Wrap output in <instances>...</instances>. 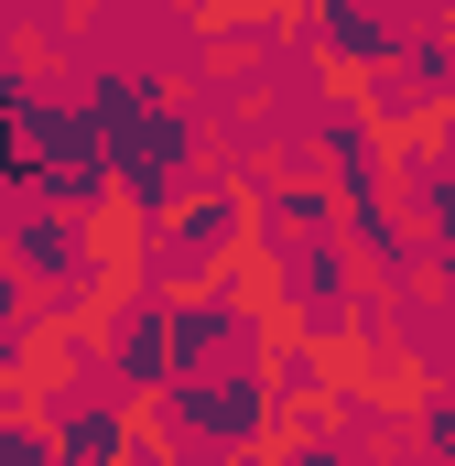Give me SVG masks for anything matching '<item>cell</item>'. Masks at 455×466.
I'll return each mask as SVG.
<instances>
[{
  "label": "cell",
  "mask_w": 455,
  "mask_h": 466,
  "mask_svg": "<svg viewBox=\"0 0 455 466\" xmlns=\"http://www.w3.org/2000/svg\"><path fill=\"white\" fill-rule=\"evenodd\" d=\"M0 466H55V456H22V445H11V423H0Z\"/></svg>",
  "instance_id": "obj_1"
}]
</instances>
